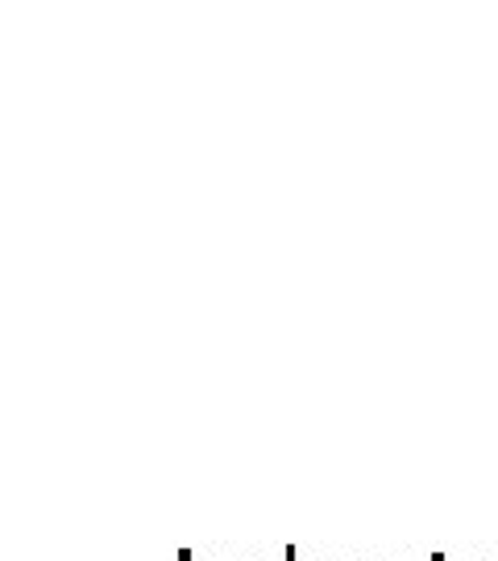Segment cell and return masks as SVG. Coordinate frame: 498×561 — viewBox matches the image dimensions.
Segmentation results:
<instances>
[{
	"label": "cell",
	"mask_w": 498,
	"mask_h": 561,
	"mask_svg": "<svg viewBox=\"0 0 498 561\" xmlns=\"http://www.w3.org/2000/svg\"><path fill=\"white\" fill-rule=\"evenodd\" d=\"M179 561H196V558H192V549H183V553H179Z\"/></svg>",
	"instance_id": "6da1fadb"
},
{
	"label": "cell",
	"mask_w": 498,
	"mask_h": 561,
	"mask_svg": "<svg viewBox=\"0 0 498 561\" xmlns=\"http://www.w3.org/2000/svg\"><path fill=\"white\" fill-rule=\"evenodd\" d=\"M432 561H449V558H444V553H432Z\"/></svg>",
	"instance_id": "7a4b0ae2"
}]
</instances>
